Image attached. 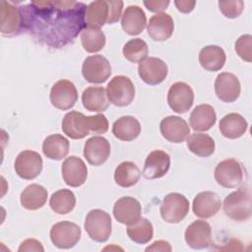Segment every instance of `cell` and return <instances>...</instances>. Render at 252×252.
<instances>
[{
  "mask_svg": "<svg viewBox=\"0 0 252 252\" xmlns=\"http://www.w3.org/2000/svg\"><path fill=\"white\" fill-rule=\"evenodd\" d=\"M124 57L133 63H140L147 58L149 53L148 44L142 38H133L127 41L123 46Z\"/></svg>",
  "mask_w": 252,
  "mask_h": 252,
  "instance_id": "cell-38",
  "label": "cell"
},
{
  "mask_svg": "<svg viewBox=\"0 0 252 252\" xmlns=\"http://www.w3.org/2000/svg\"><path fill=\"white\" fill-rule=\"evenodd\" d=\"M76 205L75 194L69 189H60L54 192L49 200L51 210L58 215H66L73 211Z\"/></svg>",
  "mask_w": 252,
  "mask_h": 252,
  "instance_id": "cell-36",
  "label": "cell"
},
{
  "mask_svg": "<svg viewBox=\"0 0 252 252\" xmlns=\"http://www.w3.org/2000/svg\"><path fill=\"white\" fill-rule=\"evenodd\" d=\"M106 94L110 103L119 107L127 106L135 97V87L128 77L115 76L107 85Z\"/></svg>",
  "mask_w": 252,
  "mask_h": 252,
  "instance_id": "cell-7",
  "label": "cell"
},
{
  "mask_svg": "<svg viewBox=\"0 0 252 252\" xmlns=\"http://www.w3.org/2000/svg\"><path fill=\"white\" fill-rule=\"evenodd\" d=\"M111 218L103 210L94 209L88 213L84 227L88 235L96 242H105L111 234Z\"/></svg>",
  "mask_w": 252,
  "mask_h": 252,
  "instance_id": "cell-5",
  "label": "cell"
},
{
  "mask_svg": "<svg viewBox=\"0 0 252 252\" xmlns=\"http://www.w3.org/2000/svg\"><path fill=\"white\" fill-rule=\"evenodd\" d=\"M168 0H150V1H144V5L147 7V9L151 12L161 13V11L165 10L169 5Z\"/></svg>",
  "mask_w": 252,
  "mask_h": 252,
  "instance_id": "cell-42",
  "label": "cell"
},
{
  "mask_svg": "<svg viewBox=\"0 0 252 252\" xmlns=\"http://www.w3.org/2000/svg\"><path fill=\"white\" fill-rule=\"evenodd\" d=\"M112 133L121 141H133L141 133V124L134 116H122L113 123Z\"/></svg>",
  "mask_w": 252,
  "mask_h": 252,
  "instance_id": "cell-29",
  "label": "cell"
},
{
  "mask_svg": "<svg viewBox=\"0 0 252 252\" xmlns=\"http://www.w3.org/2000/svg\"><path fill=\"white\" fill-rule=\"evenodd\" d=\"M69 141L60 134L47 136L42 143V152L44 156L53 160H61L69 153Z\"/></svg>",
  "mask_w": 252,
  "mask_h": 252,
  "instance_id": "cell-31",
  "label": "cell"
},
{
  "mask_svg": "<svg viewBox=\"0 0 252 252\" xmlns=\"http://www.w3.org/2000/svg\"><path fill=\"white\" fill-rule=\"evenodd\" d=\"M105 34L97 27L86 26L81 32V42L84 49L89 53L100 51L105 45Z\"/></svg>",
  "mask_w": 252,
  "mask_h": 252,
  "instance_id": "cell-35",
  "label": "cell"
},
{
  "mask_svg": "<svg viewBox=\"0 0 252 252\" xmlns=\"http://www.w3.org/2000/svg\"><path fill=\"white\" fill-rule=\"evenodd\" d=\"M84 79L92 84L104 83L111 75V66L109 61L102 55L88 56L82 66Z\"/></svg>",
  "mask_w": 252,
  "mask_h": 252,
  "instance_id": "cell-9",
  "label": "cell"
},
{
  "mask_svg": "<svg viewBox=\"0 0 252 252\" xmlns=\"http://www.w3.org/2000/svg\"><path fill=\"white\" fill-rule=\"evenodd\" d=\"M220 131L221 135L227 139L240 138L248 128L245 118L235 112L224 115L220 121Z\"/></svg>",
  "mask_w": 252,
  "mask_h": 252,
  "instance_id": "cell-28",
  "label": "cell"
},
{
  "mask_svg": "<svg viewBox=\"0 0 252 252\" xmlns=\"http://www.w3.org/2000/svg\"><path fill=\"white\" fill-rule=\"evenodd\" d=\"M214 176L219 185L224 188H235L242 183L244 170L238 160L227 158L217 164Z\"/></svg>",
  "mask_w": 252,
  "mask_h": 252,
  "instance_id": "cell-8",
  "label": "cell"
},
{
  "mask_svg": "<svg viewBox=\"0 0 252 252\" xmlns=\"http://www.w3.org/2000/svg\"><path fill=\"white\" fill-rule=\"evenodd\" d=\"M108 120L103 114L85 116L78 111H70L62 120V131L69 138L79 140L85 138L91 132L104 134L108 130Z\"/></svg>",
  "mask_w": 252,
  "mask_h": 252,
  "instance_id": "cell-2",
  "label": "cell"
},
{
  "mask_svg": "<svg viewBox=\"0 0 252 252\" xmlns=\"http://www.w3.org/2000/svg\"><path fill=\"white\" fill-rule=\"evenodd\" d=\"M84 107L89 111L103 112L109 106L106 91L102 87H88L82 94Z\"/></svg>",
  "mask_w": 252,
  "mask_h": 252,
  "instance_id": "cell-27",
  "label": "cell"
},
{
  "mask_svg": "<svg viewBox=\"0 0 252 252\" xmlns=\"http://www.w3.org/2000/svg\"><path fill=\"white\" fill-rule=\"evenodd\" d=\"M159 213L163 220L169 223H178L189 213V201L180 193L167 194L159 207Z\"/></svg>",
  "mask_w": 252,
  "mask_h": 252,
  "instance_id": "cell-6",
  "label": "cell"
},
{
  "mask_svg": "<svg viewBox=\"0 0 252 252\" xmlns=\"http://www.w3.org/2000/svg\"><path fill=\"white\" fill-rule=\"evenodd\" d=\"M168 73L165 62L157 57H147L139 63L138 74L142 81L150 86H156L164 81Z\"/></svg>",
  "mask_w": 252,
  "mask_h": 252,
  "instance_id": "cell-14",
  "label": "cell"
},
{
  "mask_svg": "<svg viewBox=\"0 0 252 252\" xmlns=\"http://www.w3.org/2000/svg\"><path fill=\"white\" fill-rule=\"evenodd\" d=\"M22 30L40 42L59 48L85 29L87 6L77 1H32L19 8Z\"/></svg>",
  "mask_w": 252,
  "mask_h": 252,
  "instance_id": "cell-1",
  "label": "cell"
},
{
  "mask_svg": "<svg viewBox=\"0 0 252 252\" xmlns=\"http://www.w3.org/2000/svg\"><path fill=\"white\" fill-rule=\"evenodd\" d=\"M174 4L177 8V10L181 13H190L193 11L196 5V1H189V0H177L174 1Z\"/></svg>",
  "mask_w": 252,
  "mask_h": 252,
  "instance_id": "cell-43",
  "label": "cell"
},
{
  "mask_svg": "<svg viewBox=\"0 0 252 252\" xmlns=\"http://www.w3.org/2000/svg\"><path fill=\"white\" fill-rule=\"evenodd\" d=\"M190 126L194 131L203 132L210 130L217 121V114L210 104L197 105L190 114Z\"/></svg>",
  "mask_w": 252,
  "mask_h": 252,
  "instance_id": "cell-26",
  "label": "cell"
},
{
  "mask_svg": "<svg viewBox=\"0 0 252 252\" xmlns=\"http://www.w3.org/2000/svg\"><path fill=\"white\" fill-rule=\"evenodd\" d=\"M142 207L140 202L130 196L118 199L113 206V216L123 224H131L141 218Z\"/></svg>",
  "mask_w": 252,
  "mask_h": 252,
  "instance_id": "cell-21",
  "label": "cell"
},
{
  "mask_svg": "<svg viewBox=\"0 0 252 252\" xmlns=\"http://www.w3.org/2000/svg\"><path fill=\"white\" fill-rule=\"evenodd\" d=\"M50 102L60 110L72 108L78 99V92L75 85L69 80H59L50 90Z\"/></svg>",
  "mask_w": 252,
  "mask_h": 252,
  "instance_id": "cell-11",
  "label": "cell"
},
{
  "mask_svg": "<svg viewBox=\"0 0 252 252\" xmlns=\"http://www.w3.org/2000/svg\"><path fill=\"white\" fill-rule=\"evenodd\" d=\"M252 35L251 34H242L235 41V51L237 55L246 62L252 61Z\"/></svg>",
  "mask_w": 252,
  "mask_h": 252,
  "instance_id": "cell-39",
  "label": "cell"
},
{
  "mask_svg": "<svg viewBox=\"0 0 252 252\" xmlns=\"http://www.w3.org/2000/svg\"><path fill=\"white\" fill-rule=\"evenodd\" d=\"M141 177V171L139 167L132 161L120 162L114 171L115 183L124 188H128L137 184Z\"/></svg>",
  "mask_w": 252,
  "mask_h": 252,
  "instance_id": "cell-34",
  "label": "cell"
},
{
  "mask_svg": "<svg viewBox=\"0 0 252 252\" xmlns=\"http://www.w3.org/2000/svg\"><path fill=\"white\" fill-rule=\"evenodd\" d=\"M147 25V17L142 8L137 5L128 6L121 19V27L129 35L140 34Z\"/></svg>",
  "mask_w": 252,
  "mask_h": 252,
  "instance_id": "cell-25",
  "label": "cell"
},
{
  "mask_svg": "<svg viewBox=\"0 0 252 252\" xmlns=\"http://www.w3.org/2000/svg\"><path fill=\"white\" fill-rule=\"evenodd\" d=\"M194 92L192 88L184 82L174 83L167 93V103L176 113L187 112L193 105Z\"/></svg>",
  "mask_w": 252,
  "mask_h": 252,
  "instance_id": "cell-13",
  "label": "cell"
},
{
  "mask_svg": "<svg viewBox=\"0 0 252 252\" xmlns=\"http://www.w3.org/2000/svg\"><path fill=\"white\" fill-rule=\"evenodd\" d=\"M226 60L223 49L218 45H207L200 50L199 62L201 66L211 72L220 70Z\"/></svg>",
  "mask_w": 252,
  "mask_h": 252,
  "instance_id": "cell-30",
  "label": "cell"
},
{
  "mask_svg": "<svg viewBox=\"0 0 252 252\" xmlns=\"http://www.w3.org/2000/svg\"><path fill=\"white\" fill-rule=\"evenodd\" d=\"M42 158L34 151L21 152L15 160V171L23 179L32 180L37 177L42 170Z\"/></svg>",
  "mask_w": 252,
  "mask_h": 252,
  "instance_id": "cell-12",
  "label": "cell"
},
{
  "mask_svg": "<svg viewBox=\"0 0 252 252\" xmlns=\"http://www.w3.org/2000/svg\"><path fill=\"white\" fill-rule=\"evenodd\" d=\"M240 82L238 78L228 72L219 74L215 81V93L223 102H233L240 94Z\"/></svg>",
  "mask_w": 252,
  "mask_h": 252,
  "instance_id": "cell-20",
  "label": "cell"
},
{
  "mask_svg": "<svg viewBox=\"0 0 252 252\" xmlns=\"http://www.w3.org/2000/svg\"><path fill=\"white\" fill-rule=\"evenodd\" d=\"M221 207L220 197L212 191H204L197 194L193 200L192 210L195 216L201 219H209L215 216Z\"/></svg>",
  "mask_w": 252,
  "mask_h": 252,
  "instance_id": "cell-23",
  "label": "cell"
},
{
  "mask_svg": "<svg viewBox=\"0 0 252 252\" xmlns=\"http://www.w3.org/2000/svg\"><path fill=\"white\" fill-rule=\"evenodd\" d=\"M62 177L65 183L71 187L83 185L88 177V168L82 158L76 156L67 158L61 166Z\"/></svg>",
  "mask_w": 252,
  "mask_h": 252,
  "instance_id": "cell-16",
  "label": "cell"
},
{
  "mask_svg": "<svg viewBox=\"0 0 252 252\" xmlns=\"http://www.w3.org/2000/svg\"><path fill=\"white\" fill-rule=\"evenodd\" d=\"M159 130L162 137L171 143H182L190 134L187 122L179 116H166L160 121Z\"/></svg>",
  "mask_w": 252,
  "mask_h": 252,
  "instance_id": "cell-17",
  "label": "cell"
},
{
  "mask_svg": "<svg viewBox=\"0 0 252 252\" xmlns=\"http://www.w3.org/2000/svg\"><path fill=\"white\" fill-rule=\"evenodd\" d=\"M110 156V144L100 136L88 139L84 146V157L87 161L94 166L103 164Z\"/></svg>",
  "mask_w": 252,
  "mask_h": 252,
  "instance_id": "cell-18",
  "label": "cell"
},
{
  "mask_svg": "<svg viewBox=\"0 0 252 252\" xmlns=\"http://www.w3.org/2000/svg\"><path fill=\"white\" fill-rule=\"evenodd\" d=\"M184 238L187 245L193 249L208 248L213 244L212 227L206 220H195L186 228Z\"/></svg>",
  "mask_w": 252,
  "mask_h": 252,
  "instance_id": "cell-15",
  "label": "cell"
},
{
  "mask_svg": "<svg viewBox=\"0 0 252 252\" xmlns=\"http://www.w3.org/2000/svg\"><path fill=\"white\" fill-rule=\"evenodd\" d=\"M126 231L129 238L138 244H146L154 236L153 224L146 218H140L134 223L128 224Z\"/></svg>",
  "mask_w": 252,
  "mask_h": 252,
  "instance_id": "cell-37",
  "label": "cell"
},
{
  "mask_svg": "<svg viewBox=\"0 0 252 252\" xmlns=\"http://www.w3.org/2000/svg\"><path fill=\"white\" fill-rule=\"evenodd\" d=\"M169 167V155L161 150H155L147 156L142 174L147 179H157L164 176Z\"/></svg>",
  "mask_w": 252,
  "mask_h": 252,
  "instance_id": "cell-19",
  "label": "cell"
},
{
  "mask_svg": "<svg viewBox=\"0 0 252 252\" xmlns=\"http://www.w3.org/2000/svg\"><path fill=\"white\" fill-rule=\"evenodd\" d=\"M174 23L171 16L167 13H158L150 19L147 25L148 34L155 41H164L173 32Z\"/></svg>",
  "mask_w": 252,
  "mask_h": 252,
  "instance_id": "cell-24",
  "label": "cell"
},
{
  "mask_svg": "<svg viewBox=\"0 0 252 252\" xmlns=\"http://www.w3.org/2000/svg\"><path fill=\"white\" fill-rule=\"evenodd\" d=\"M1 28L0 32L3 35H15L22 30V19L20 9L13 3L1 1L0 3Z\"/></svg>",
  "mask_w": 252,
  "mask_h": 252,
  "instance_id": "cell-22",
  "label": "cell"
},
{
  "mask_svg": "<svg viewBox=\"0 0 252 252\" xmlns=\"http://www.w3.org/2000/svg\"><path fill=\"white\" fill-rule=\"evenodd\" d=\"M123 2L120 0H97L89 4L86 10V26L100 28L105 24L112 25L119 21Z\"/></svg>",
  "mask_w": 252,
  "mask_h": 252,
  "instance_id": "cell-3",
  "label": "cell"
},
{
  "mask_svg": "<svg viewBox=\"0 0 252 252\" xmlns=\"http://www.w3.org/2000/svg\"><path fill=\"white\" fill-rule=\"evenodd\" d=\"M251 192L248 186H242L227 195L223 201L224 214L236 221H244L251 217Z\"/></svg>",
  "mask_w": 252,
  "mask_h": 252,
  "instance_id": "cell-4",
  "label": "cell"
},
{
  "mask_svg": "<svg viewBox=\"0 0 252 252\" xmlns=\"http://www.w3.org/2000/svg\"><path fill=\"white\" fill-rule=\"evenodd\" d=\"M19 252H25V251H39V252H43L44 251V248L43 246L41 245V243L36 240V239H33V238H29V239H26L24 240L19 249H18Z\"/></svg>",
  "mask_w": 252,
  "mask_h": 252,
  "instance_id": "cell-41",
  "label": "cell"
},
{
  "mask_svg": "<svg viewBox=\"0 0 252 252\" xmlns=\"http://www.w3.org/2000/svg\"><path fill=\"white\" fill-rule=\"evenodd\" d=\"M51 242L60 249L74 247L81 238V228L71 221H59L52 225L50 232Z\"/></svg>",
  "mask_w": 252,
  "mask_h": 252,
  "instance_id": "cell-10",
  "label": "cell"
},
{
  "mask_svg": "<svg viewBox=\"0 0 252 252\" xmlns=\"http://www.w3.org/2000/svg\"><path fill=\"white\" fill-rule=\"evenodd\" d=\"M187 148L194 155L201 158H208L215 152V141L208 135L203 133H193L187 138Z\"/></svg>",
  "mask_w": 252,
  "mask_h": 252,
  "instance_id": "cell-33",
  "label": "cell"
},
{
  "mask_svg": "<svg viewBox=\"0 0 252 252\" xmlns=\"http://www.w3.org/2000/svg\"><path fill=\"white\" fill-rule=\"evenodd\" d=\"M47 190L39 184H31L27 186L21 193V205L31 211L42 208L47 200Z\"/></svg>",
  "mask_w": 252,
  "mask_h": 252,
  "instance_id": "cell-32",
  "label": "cell"
},
{
  "mask_svg": "<svg viewBox=\"0 0 252 252\" xmlns=\"http://www.w3.org/2000/svg\"><path fill=\"white\" fill-rule=\"evenodd\" d=\"M220 11L224 17L228 19H235L241 15L244 8V2L242 0L235 1H220Z\"/></svg>",
  "mask_w": 252,
  "mask_h": 252,
  "instance_id": "cell-40",
  "label": "cell"
},
{
  "mask_svg": "<svg viewBox=\"0 0 252 252\" xmlns=\"http://www.w3.org/2000/svg\"><path fill=\"white\" fill-rule=\"evenodd\" d=\"M146 251H171V246L165 240H157L151 246H148Z\"/></svg>",
  "mask_w": 252,
  "mask_h": 252,
  "instance_id": "cell-44",
  "label": "cell"
}]
</instances>
